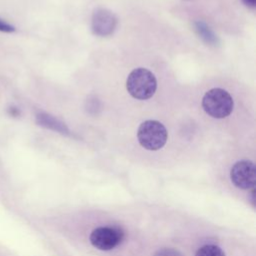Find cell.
I'll list each match as a JSON object with an SVG mask.
<instances>
[{"mask_svg": "<svg viewBox=\"0 0 256 256\" xmlns=\"http://www.w3.org/2000/svg\"><path fill=\"white\" fill-rule=\"evenodd\" d=\"M126 88L133 98L146 100L154 95L157 81L151 71L140 67L130 72L126 80Z\"/></svg>", "mask_w": 256, "mask_h": 256, "instance_id": "cell-1", "label": "cell"}, {"mask_svg": "<svg viewBox=\"0 0 256 256\" xmlns=\"http://www.w3.org/2000/svg\"><path fill=\"white\" fill-rule=\"evenodd\" d=\"M234 102L231 95L224 89L213 88L205 93L202 99L204 111L213 118L227 117L233 110Z\"/></svg>", "mask_w": 256, "mask_h": 256, "instance_id": "cell-2", "label": "cell"}, {"mask_svg": "<svg viewBox=\"0 0 256 256\" xmlns=\"http://www.w3.org/2000/svg\"><path fill=\"white\" fill-rule=\"evenodd\" d=\"M167 130L165 126L156 120L142 122L137 131V138L140 145L151 151L159 150L167 141Z\"/></svg>", "mask_w": 256, "mask_h": 256, "instance_id": "cell-3", "label": "cell"}, {"mask_svg": "<svg viewBox=\"0 0 256 256\" xmlns=\"http://www.w3.org/2000/svg\"><path fill=\"white\" fill-rule=\"evenodd\" d=\"M123 239V232L116 227H98L90 235L91 244L103 251L115 248Z\"/></svg>", "mask_w": 256, "mask_h": 256, "instance_id": "cell-4", "label": "cell"}, {"mask_svg": "<svg viewBox=\"0 0 256 256\" xmlns=\"http://www.w3.org/2000/svg\"><path fill=\"white\" fill-rule=\"evenodd\" d=\"M233 184L241 189L254 188L256 182V169L253 162L241 160L236 162L230 171Z\"/></svg>", "mask_w": 256, "mask_h": 256, "instance_id": "cell-5", "label": "cell"}, {"mask_svg": "<svg viewBox=\"0 0 256 256\" xmlns=\"http://www.w3.org/2000/svg\"><path fill=\"white\" fill-rule=\"evenodd\" d=\"M117 19L115 15L106 9H96L92 16V30L98 36H108L116 28Z\"/></svg>", "mask_w": 256, "mask_h": 256, "instance_id": "cell-6", "label": "cell"}, {"mask_svg": "<svg viewBox=\"0 0 256 256\" xmlns=\"http://www.w3.org/2000/svg\"><path fill=\"white\" fill-rule=\"evenodd\" d=\"M36 122L38 125L50 129V130H54L57 131L59 133L62 134H68L69 130L67 128V126L61 122L59 119L55 118L54 116L45 113V112H39L36 115Z\"/></svg>", "mask_w": 256, "mask_h": 256, "instance_id": "cell-7", "label": "cell"}, {"mask_svg": "<svg viewBox=\"0 0 256 256\" xmlns=\"http://www.w3.org/2000/svg\"><path fill=\"white\" fill-rule=\"evenodd\" d=\"M195 30L197 31L198 35L207 43L215 45L217 44L218 40L213 31L204 23L201 21H198L195 23Z\"/></svg>", "mask_w": 256, "mask_h": 256, "instance_id": "cell-8", "label": "cell"}, {"mask_svg": "<svg viewBox=\"0 0 256 256\" xmlns=\"http://www.w3.org/2000/svg\"><path fill=\"white\" fill-rule=\"evenodd\" d=\"M195 256H225L222 249L216 245H204L198 249Z\"/></svg>", "mask_w": 256, "mask_h": 256, "instance_id": "cell-9", "label": "cell"}, {"mask_svg": "<svg viewBox=\"0 0 256 256\" xmlns=\"http://www.w3.org/2000/svg\"><path fill=\"white\" fill-rule=\"evenodd\" d=\"M154 256H182V254L173 248H162L158 250Z\"/></svg>", "mask_w": 256, "mask_h": 256, "instance_id": "cell-10", "label": "cell"}, {"mask_svg": "<svg viewBox=\"0 0 256 256\" xmlns=\"http://www.w3.org/2000/svg\"><path fill=\"white\" fill-rule=\"evenodd\" d=\"M0 31L1 32H6V33H11L15 31V27L8 22L4 21L3 19H0Z\"/></svg>", "mask_w": 256, "mask_h": 256, "instance_id": "cell-11", "label": "cell"}, {"mask_svg": "<svg viewBox=\"0 0 256 256\" xmlns=\"http://www.w3.org/2000/svg\"><path fill=\"white\" fill-rule=\"evenodd\" d=\"M242 2L249 8H255L256 7V0H242Z\"/></svg>", "mask_w": 256, "mask_h": 256, "instance_id": "cell-12", "label": "cell"}, {"mask_svg": "<svg viewBox=\"0 0 256 256\" xmlns=\"http://www.w3.org/2000/svg\"><path fill=\"white\" fill-rule=\"evenodd\" d=\"M8 112H9V114L10 115H12V116H18L19 115V110L16 108V107H10L9 109H8Z\"/></svg>", "mask_w": 256, "mask_h": 256, "instance_id": "cell-13", "label": "cell"}]
</instances>
